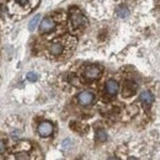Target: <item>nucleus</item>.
Here are the masks:
<instances>
[{
    "mask_svg": "<svg viewBox=\"0 0 160 160\" xmlns=\"http://www.w3.org/2000/svg\"><path fill=\"white\" fill-rule=\"evenodd\" d=\"M68 42H69V38L65 40V37L58 38V40L51 42L48 44V47H47V54H48V57H51L53 59H59V58L68 57L67 56V51L70 48V46L74 44V42H73V44L72 43L69 44Z\"/></svg>",
    "mask_w": 160,
    "mask_h": 160,
    "instance_id": "f257e3e1",
    "label": "nucleus"
},
{
    "mask_svg": "<svg viewBox=\"0 0 160 160\" xmlns=\"http://www.w3.org/2000/svg\"><path fill=\"white\" fill-rule=\"evenodd\" d=\"M69 16H70V21H72L73 27H74L77 31L86 28V26H88V20H86L85 15L80 11L78 8H72V9H70V12H69Z\"/></svg>",
    "mask_w": 160,
    "mask_h": 160,
    "instance_id": "f03ea898",
    "label": "nucleus"
},
{
    "mask_svg": "<svg viewBox=\"0 0 160 160\" xmlns=\"http://www.w3.org/2000/svg\"><path fill=\"white\" fill-rule=\"evenodd\" d=\"M56 25H57V21H56V19L53 16L44 18L40 25V32L42 35L49 33V32H52L56 28Z\"/></svg>",
    "mask_w": 160,
    "mask_h": 160,
    "instance_id": "7ed1b4c3",
    "label": "nucleus"
},
{
    "mask_svg": "<svg viewBox=\"0 0 160 160\" xmlns=\"http://www.w3.org/2000/svg\"><path fill=\"white\" fill-rule=\"evenodd\" d=\"M54 132V127L51 122L48 121H44V122H41L37 127V133L40 134L41 137L43 138H47V137H51Z\"/></svg>",
    "mask_w": 160,
    "mask_h": 160,
    "instance_id": "20e7f679",
    "label": "nucleus"
},
{
    "mask_svg": "<svg viewBox=\"0 0 160 160\" xmlns=\"http://www.w3.org/2000/svg\"><path fill=\"white\" fill-rule=\"evenodd\" d=\"M78 101L82 106H90L95 102V94L92 91H89V90L81 91L78 95Z\"/></svg>",
    "mask_w": 160,
    "mask_h": 160,
    "instance_id": "39448f33",
    "label": "nucleus"
},
{
    "mask_svg": "<svg viewBox=\"0 0 160 160\" xmlns=\"http://www.w3.org/2000/svg\"><path fill=\"white\" fill-rule=\"evenodd\" d=\"M101 77V68L98 65H89L84 70V78L88 80H96Z\"/></svg>",
    "mask_w": 160,
    "mask_h": 160,
    "instance_id": "423d86ee",
    "label": "nucleus"
},
{
    "mask_svg": "<svg viewBox=\"0 0 160 160\" xmlns=\"http://www.w3.org/2000/svg\"><path fill=\"white\" fill-rule=\"evenodd\" d=\"M136 90H137V84L132 80H127V81H124L122 95H123V98H129L136 92Z\"/></svg>",
    "mask_w": 160,
    "mask_h": 160,
    "instance_id": "0eeeda50",
    "label": "nucleus"
},
{
    "mask_svg": "<svg viewBox=\"0 0 160 160\" xmlns=\"http://www.w3.org/2000/svg\"><path fill=\"white\" fill-rule=\"evenodd\" d=\"M120 90V85L117 81L115 80H108L106 82V86H105V91L108 96H115Z\"/></svg>",
    "mask_w": 160,
    "mask_h": 160,
    "instance_id": "6e6552de",
    "label": "nucleus"
},
{
    "mask_svg": "<svg viewBox=\"0 0 160 160\" xmlns=\"http://www.w3.org/2000/svg\"><path fill=\"white\" fill-rule=\"evenodd\" d=\"M139 99L143 105H145L147 107H149V106H152L153 102H154V95H153L150 91L145 90V91H143V92L140 94Z\"/></svg>",
    "mask_w": 160,
    "mask_h": 160,
    "instance_id": "1a4fd4ad",
    "label": "nucleus"
},
{
    "mask_svg": "<svg viewBox=\"0 0 160 160\" xmlns=\"http://www.w3.org/2000/svg\"><path fill=\"white\" fill-rule=\"evenodd\" d=\"M96 139L99 140V142H105V140L107 139V134H106V132L103 129H99L96 132Z\"/></svg>",
    "mask_w": 160,
    "mask_h": 160,
    "instance_id": "9d476101",
    "label": "nucleus"
},
{
    "mask_svg": "<svg viewBox=\"0 0 160 160\" xmlns=\"http://www.w3.org/2000/svg\"><path fill=\"white\" fill-rule=\"evenodd\" d=\"M128 14H129V10H128L126 6H120L118 10H117V15H118L120 18H126Z\"/></svg>",
    "mask_w": 160,
    "mask_h": 160,
    "instance_id": "9b49d317",
    "label": "nucleus"
},
{
    "mask_svg": "<svg viewBox=\"0 0 160 160\" xmlns=\"http://www.w3.org/2000/svg\"><path fill=\"white\" fill-rule=\"evenodd\" d=\"M38 21H40V15H37L36 18H33V19H32V21L30 22V30H31V31H33V30H35V27L37 26Z\"/></svg>",
    "mask_w": 160,
    "mask_h": 160,
    "instance_id": "f8f14e48",
    "label": "nucleus"
},
{
    "mask_svg": "<svg viewBox=\"0 0 160 160\" xmlns=\"http://www.w3.org/2000/svg\"><path fill=\"white\" fill-rule=\"evenodd\" d=\"M26 78L27 80H30V81H36L37 80V74L36 73H32V72H30V73H27V75H26Z\"/></svg>",
    "mask_w": 160,
    "mask_h": 160,
    "instance_id": "ddd939ff",
    "label": "nucleus"
},
{
    "mask_svg": "<svg viewBox=\"0 0 160 160\" xmlns=\"http://www.w3.org/2000/svg\"><path fill=\"white\" fill-rule=\"evenodd\" d=\"M15 2L21 6V8H23V6H27L28 5V0H15Z\"/></svg>",
    "mask_w": 160,
    "mask_h": 160,
    "instance_id": "4468645a",
    "label": "nucleus"
},
{
    "mask_svg": "<svg viewBox=\"0 0 160 160\" xmlns=\"http://www.w3.org/2000/svg\"><path fill=\"white\" fill-rule=\"evenodd\" d=\"M5 150H6V143L2 139H0V154L5 153Z\"/></svg>",
    "mask_w": 160,
    "mask_h": 160,
    "instance_id": "2eb2a0df",
    "label": "nucleus"
},
{
    "mask_svg": "<svg viewBox=\"0 0 160 160\" xmlns=\"http://www.w3.org/2000/svg\"><path fill=\"white\" fill-rule=\"evenodd\" d=\"M0 9H1V5H0Z\"/></svg>",
    "mask_w": 160,
    "mask_h": 160,
    "instance_id": "dca6fc26",
    "label": "nucleus"
}]
</instances>
